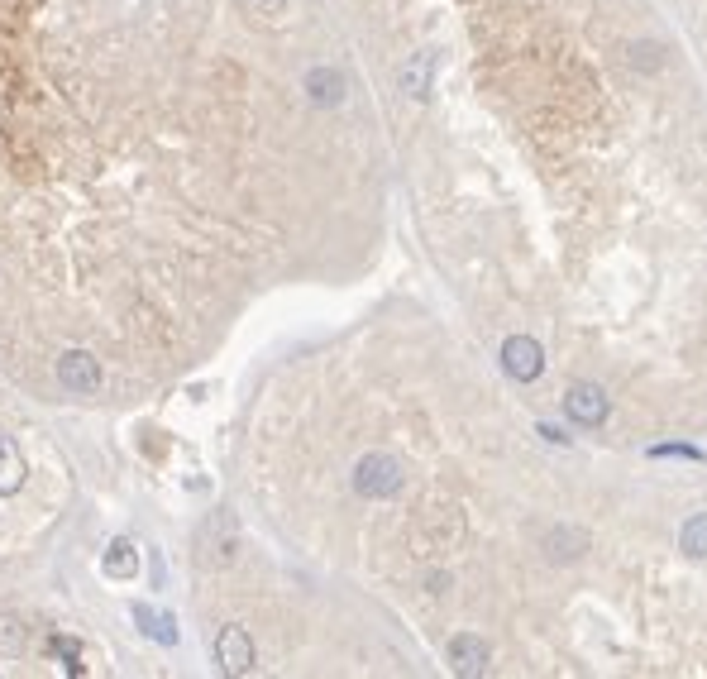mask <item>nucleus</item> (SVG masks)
Wrapping results in <instances>:
<instances>
[{
    "label": "nucleus",
    "mask_w": 707,
    "mask_h": 679,
    "mask_svg": "<svg viewBox=\"0 0 707 679\" xmlns=\"http://www.w3.org/2000/svg\"><path fill=\"white\" fill-rule=\"evenodd\" d=\"M402 488V464L392 455H364L354 464V493L359 498H392Z\"/></svg>",
    "instance_id": "f257e3e1"
},
{
    "label": "nucleus",
    "mask_w": 707,
    "mask_h": 679,
    "mask_svg": "<svg viewBox=\"0 0 707 679\" xmlns=\"http://www.w3.org/2000/svg\"><path fill=\"white\" fill-rule=\"evenodd\" d=\"M564 412H569V421H574V426L593 431V426H602V421H607L612 402H607V393H602L598 383H569V393H564Z\"/></svg>",
    "instance_id": "f03ea898"
},
{
    "label": "nucleus",
    "mask_w": 707,
    "mask_h": 679,
    "mask_svg": "<svg viewBox=\"0 0 707 679\" xmlns=\"http://www.w3.org/2000/svg\"><path fill=\"white\" fill-rule=\"evenodd\" d=\"M502 369L512 373L516 383H536L540 373H545V350H540L531 335H512L502 345Z\"/></svg>",
    "instance_id": "7ed1b4c3"
},
{
    "label": "nucleus",
    "mask_w": 707,
    "mask_h": 679,
    "mask_svg": "<svg viewBox=\"0 0 707 679\" xmlns=\"http://www.w3.org/2000/svg\"><path fill=\"white\" fill-rule=\"evenodd\" d=\"M196 546H201V565H211V570L230 565L235 560V522L230 517H211L196 531Z\"/></svg>",
    "instance_id": "20e7f679"
},
{
    "label": "nucleus",
    "mask_w": 707,
    "mask_h": 679,
    "mask_svg": "<svg viewBox=\"0 0 707 679\" xmlns=\"http://www.w3.org/2000/svg\"><path fill=\"white\" fill-rule=\"evenodd\" d=\"M215 665L225 675H249L254 670V641H249L244 627H225V632L215 636Z\"/></svg>",
    "instance_id": "39448f33"
},
{
    "label": "nucleus",
    "mask_w": 707,
    "mask_h": 679,
    "mask_svg": "<svg viewBox=\"0 0 707 679\" xmlns=\"http://www.w3.org/2000/svg\"><path fill=\"white\" fill-rule=\"evenodd\" d=\"M58 383L77 397L96 393V388H101V364H96L86 350H67L63 359H58Z\"/></svg>",
    "instance_id": "423d86ee"
},
{
    "label": "nucleus",
    "mask_w": 707,
    "mask_h": 679,
    "mask_svg": "<svg viewBox=\"0 0 707 679\" xmlns=\"http://www.w3.org/2000/svg\"><path fill=\"white\" fill-rule=\"evenodd\" d=\"M488 660H493V651H488V641L483 636H473V632H459L450 641V670L454 675H488Z\"/></svg>",
    "instance_id": "0eeeda50"
},
{
    "label": "nucleus",
    "mask_w": 707,
    "mask_h": 679,
    "mask_svg": "<svg viewBox=\"0 0 707 679\" xmlns=\"http://www.w3.org/2000/svg\"><path fill=\"white\" fill-rule=\"evenodd\" d=\"M306 96H311L316 106H340L344 72H335V67H311V72H306Z\"/></svg>",
    "instance_id": "6e6552de"
},
{
    "label": "nucleus",
    "mask_w": 707,
    "mask_h": 679,
    "mask_svg": "<svg viewBox=\"0 0 707 679\" xmlns=\"http://www.w3.org/2000/svg\"><path fill=\"white\" fill-rule=\"evenodd\" d=\"M24 455H20V445L10 436H0V493H20L24 488Z\"/></svg>",
    "instance_id": "1a4fd4ad"
},
{
    "label": "nucleus",
    "mask_w": 707,
    "mask_h": 679,
    "mask_svg": "<svg viewBox=\"0 0 707 679\" xmlns=\"http://www.w3.org/2000/svg\"><path fill=\"white\" fill-rule=\"evenodd\" d=\"M583 550H588V536L574 531V526H559V531L545 536V555H550V560H579Z\"/></svg>",
    "instance_id": "9d476101"
},
{
    "label": "nucleus",
    "mask_w": 707,
    "mask_h": 679,
    "mask_svg": "<svg viewBox=\"0 0 707 679\" xmlns=\"http://www.w3.org/2000/svg\"><path fill=\"white\" fill-rule=\"evenodd\" d=\"M430 67H435L430 53H416V58L402 67V91H407V96H416V101H426L430 96Z\"/></svg>",
    "instance_id": "9b49d317"
},
{
    "label": "nucleus",
    "mask_w": 707,
    "mask_h": 679,
    "mask_svg": "<svg viewBox=\"0 0 707 679\" xmlns=\"http://www.w3.org/2000/svg\"><path fill=\"white\" fill-rule=\"evenodd\" d=\"M679 550H684L688 560H707V512L698 517H688L684 531H679Z\"/></svg>",
    "instance_id": "f8f14e48"
},
{
    "label": "nucleus",
    "mask_w": 707,
    "mask_h": 679,
    "mask_svg": "<svg viewBox=\"0 0 707 679\" xmlns=\"http://www.w3.org/2000/svg\"><path fill=\"white\" fill-rule=\"evenodd\" d=\"M134 570H139V560H134V546H129V541H115V546L106 550V574H110V579H129Z\"/></svg>",
    "instance_id": "ddd939ff"
},
{
    "label": "nucleus",
    "mask_w": 707,
    "mask_h": 679,
    "mask_svg": "<svg viewBox=\"0 0 707 679\" xmlns=\"http://www.w3.org/2000/svg\"><path fill=\"white\" fill-rule=\"evenodd\" d=\"M631 63L645 67V72H655V67L665 63V58H660V44H631Z\"/></svg>",
    "instance_id": "4468645a"
},
{
    "label": "nucleus",
    "mask_w": 707,
    "mask_h": 679,
    "mask_svg": "<svg viewBox=\"0 0 707 679\" xmlns=\"http://www.w3.org/2000/svg\"><path fill=\"white\" fill-rule=\"evenodd\" d=\"M650 455L655 460H665V455H674V460H703V450H693V445H650Z\"/></svg>",
    "instance_id": "2eb2a0df"
},
{
    "label": "nucleus",
    "mask_w": 707,
    "mask_h": 679,
    "mask_svg": "<svg viewBox=\"0 0 707 679\" xmlns=\"http://www.w3.org/2000/svg\"><path fill=\"white\" fill-rule=\"evenodd\" d=\"M134 617H139V622H144V632H153V613H149V608H144V603H139V608H134Z\"/></svg>",
    "instance_id": "dca6fc26"
}]
</instances>
